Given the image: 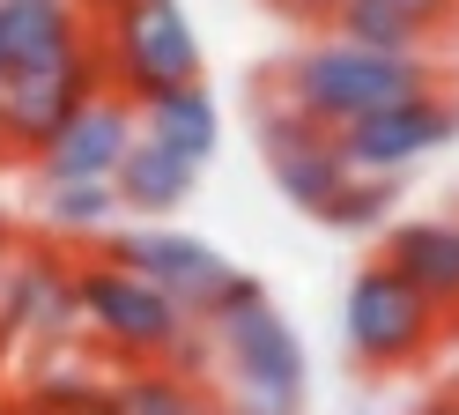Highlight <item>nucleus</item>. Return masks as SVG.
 <instances>
[{
	"instance_id": "1",
	"label": "nucleus",
	"mask_w": 459,
	"mask_h": 415,
	"mask_svg": "<svg viewBox=\"0 0 459 415\" xmlns=\"http://www.w3.org/2000/svg\"><path fill=\"white\" fill-rule=\"evenodd\" d=\"M274 82L319 119V127H356V119L385 111V104H408L422 89H437V67L429 59H400V52H370V45H349V38H311L304 52H290L274 67Z\"/></svg>"
},
{
	"instance_id": "2",
	"label": "nucleus",
	"mask_w": 459,
	"mask_h": 415,
	"mask_svg": "<svg viewBox=\"0 0 459 415\" xmlns=\"http://www.w3.org/2000/svg\"><path fill=\"white\" fill-rule=\"evenodd\" d=\"M74 305H82V326H90L104 349L134 356V364H163V356L193 349V312L170 305L156 282H141L134 267L104 260V252L90 267H74Z\"/></svg>"
},
{
	"instance_id": "3",
	"label": "nucleus",
	"mask_w": 459,
	"mask_h": 415,
	"mask_svg": "<svg viewBox=\"0 0 459 415\" xmlns=\"http://www.w3.org/2000/svg\"><path fill=\"white\" fill-rule=\"evenodd\" d=\"M445 312L429 305L415 282H400L385 260H363L349 282V305H341V341L363 371H415L429 349L445 341Z\"/></svg>"
},
{
	"instance_id": "4",
	"label": "nucleus",
	"mask_w": 459,
	"mask_h": 415,
	"mask_svg": "<svg viewBox=\"0 0 459 415\" xmlns=\"http://www.w3.org/2000/svg\"><path fill=\"white\" fill-rule=\"evenodd\" d=\"M97 45H104V89H119L126 104H156L170 89H193L208 67L178 0H134L111 30H97Z\"/></svg>"
},
{
	"instance_id": "5",
	"label": "nucleus",
	"mask_w": 459,
	"mask_h": 415,
	"mask_svg": "<svg viewBox=\"0 0 459 415\" xmlns=\"http://www.w3.org/2000/svg\"><path fill=\"white\" fill-rule=\"evenodd\" d=\"M200 334H208L230 393H238L230 408H252V415H297L304 408V341L274 312V296H260L252 312L222 319V326H200Z\"/></svg>"
},
{
	"instance_id": "6",
	"label": "nucleus",
	"mask_w": 459,
	"mask_h": 415,
	"mask_svg": "<svg viewBox=\"0 0 459 415\" xmlns=\"http://www.w3.org/2000/svg\"><path fill=\"white\" fill-rule=\"evenodd\" d=\"M252 134H260V156L274 171V186L290 193L304 216H326V200L349 186V156H341V134L319 127L281 82H260L252 89Z\"/></svg>"
},
{
	"instance_id": "7",
	"label": "nucleus",
	"mask_w": 459,
	"mask_h": 415,
	"mask_svg": "<svg viewBox=\"0 0 459 415\" xmlns=\"http://www.w3.org/2000/svg\"><path fill=\"white\" fill-rule=\"evenodd\" d=\"M104 260H119L134 267L141 282H156L170 305H186L193 326L215 312V296L238 282V267H230L208 237H193V230H170V223H119L104 237Z\"/></svg>"
},
{
	"instance_id": "8",
	"label": "nucleus",
	"mask_w": 459,
	"mask_h": 415,
	"mask_svg": "<svg viewBox=\"0 0 459 415\" xmlns=\"http://www.w3.org/2000/svg\"><path fill=\"white\" fill-rule=\"evenodd\" d=\"M104 89V45L90 38L74 59H52V67H22L8 75V104H0V156H45V141L67 127Z\"/></svg>"
},
{
	"instance_id": "9",
	"label": "nucleus",
	"mask_w": 459,
	"mask_h": 415,
	"mask_svg": "<svg viewBox=\"0 0 459 415\" xmlns=\"http://www.w3.org/2000/svg\"><path fill=\"white\" fill-rule=\"evenodd\" d=\"M452 134H459V97L422 89V97H408V104H385V111L356 119V127H341V156H349V171H363V178H393V171L422 163L429 148H445Z\"/></svg>"
},
{
	"instance_id": "10",
	"label": "nucleus",
	"mask_w": 459,
	"mask_h": 415,
	"mask_svg": "<svg viewBox=\"0 0 459 415\" xmlns=\"http://www.w3.org/2000/svg\"><path fill=\"white\" fill-rule=\"evenodd\" d=\"M134 141H141V104H126L119 89H97V97L45 141L38 171H45V186H111Z\"/></svg>"
},
{
	"instance_id": "11",
	"label": "nucleus",
	"mask_w": 459,
	"mask_h": 415,
	"mask_svg": "<svg viewBox=\"0 0 459 415\" xmlns=\"http://www.w3.org/2000/svg\"><path fill=\"white\" fill-rule=\"evenodd\" d=\"M378 260L415 282L445 319H459V216H408L378 237Z\"/></svg>"
},
{
	"instance_id": "12",
	"label": "nucleus",
	"mask_w": 459,
	"mask_h": 415,
	"mask_svg": "<svg viewBox=\"0 0 459 415\" xmlns=\"http://www.w3.org/2000/svg\"><path fill=\"white\" fill-rule=\"evenodd\" d=\"M0 334H67L82 326V305H74V275L45 252H22L0 267Z\"/></svg>"
},
{
	"instance_id": "13",
	"label": "nucleus",
	"mask_w": 459,
	"mask_h": 415,
	"mask_svg": "<svg viewBox=\"0 0 459 415\" xmlns=\"http://www.w3.org/2000/svg\"><path fill=\"white\" fill-rule=\"evenodd\" d=\"M90 38H97V30L82 22L74 0H0V52H8V75L74 59Z\"/></svg>"
},
{
	"instance_id": "14",
	"label": "nucleus",
	"mask_w": 459,
	"mask_h": 415,
	"mask_svg": "<svg viewBox=\"0 0 459 415\" xmlns=\"http://www.w3.org/2000/svg\"><path fill=\"white\" fill-rule=\"evenodd\" d=\"M119 208H126V223H163V216H178V208L193 200V186H200V163H186L178 148H163V141H149L141 134L134 148H126V163H119Z\"/></svg>"
},
{
	"instance_id": "15",
	"label": "nucleus",
	"mask_w": 459,
	"mask_h": 415,
	"mask_svg": "<svg viewBox=\"0 0 459 415\" xmlns=\"http://www.w3.org/2000/svg\"><path fill=\"white\" fill-rule=\"evenodd\" d=\"M141 134H149V141H163V148H178L186 163H200V171H208V156L222 148V111H215V97H208V82L170 89V97L141 104Z\"/></svg>"
},
{
	"instance_id": "16",
	"label": "nucleus",
	"mask_w": 459,
	"mask_h": 415,
	"mask_svg": "<svg viewBox=\"0 0 459 415\" xmlns=\"http://www.w3.org/2000/svg\"><path fill=\"white\" fill-rule=\"evenodd\" d=\"M111 415H222L208 401V385L163 364H141L126 378H111Z\"/></svg>"
},
{
	"instance_id": "17",
	"label": "nucleus",
	"mask_w": 459,
	"mask_h": 415,
	"mask_svg": "<svg viewBox=\"0 0 459 415\" xmlns=\"http://www.w3.org/2000/svg\"><path fill=\"white\" fill-rule=\"evenodd\" d=\"M126 223L119 208V186H45V230L60 237H90V245H104L111 230Z\"/></svg>"
},
{
	"instance_id": "18",
	"label": "nucleus",
	"mask_w": 459,
	"mask_h": 415,
	"mask_svg": "<svg viewBox=\"0 0 459 415\" xmlns=\"http://www.w3.org/2000/svg\"><path fill=\"white\" fill-rule=\"evenodd\" d=\"M326 30H333V38H349V45H370V52H400V59H422L429 52V38H422L408 15H393L385 0H349Z\"/></svg>"
},
{
	"instance_id": "19",
	"label": "nucleus",
	"mask_w": 459,
	"mask_h": 415,
	"mask_svg": "<svg viewBox=\"0 0 459 415\" xmlns=\"http://www.w3.org/2000/svg\"><path fill=\"white\" fill-rule=\"evenodd\" d=\"M393 208H400V186H393V178H363V171H356L349 186L326 200L319 223H326V230H349V237H363V230L385 237V230H393Z\"/></svg>"
},
{
	"instance_id": "20",
	"label": "nucleus",
	"mask_w": 459,
	"mask_h": 415,
	"mask_svg": "<svg viewBox=\"0 0 459 415\" xmlns=\"http://www.w3.org/2000/svg\"><path fill=\"white\" fill-rule=\"evenodd\" d=\"M0 415H111V385H90V378H45V385H30L22 401H8Z\"/></svg>"
},
{
	"instance_id": "21",
	"label": "nucleus",
	"mask_w": 459,
	"mask_h": 415,
	"mask_svg": "<svg viewBox=\"0 0 459 415\" xmlns=\"http://www.w3.org/2000/svg\"><path fill=\"white\" fill-rule=\"evenodd\" d=\"M385 8H393V15H408V22L422 30V38H429V45H437V38H445V30L459 22V0H385Z\"/></svg>"
},
{
	"instance_id": "22",
	"label": "nucleus",
	"mask_w": 459,
	"mask_h": 415,
	"mask_svg": "<svg viewBox=\"0 0 459 415\" xmlns=\"http://www.w3.org/2000/svg\"><path fill=\"white\" fill-rule=\"evenodd\" d=\"M267 8H274V15H290V22H333L349 0H267Z\"/></svg>"
},
{
	"instance_id": "23",
	"label": "nucleus",
	"mask_w": 459,
	"mask_h": 415,
	"mask_svg": "<svg viewBox=\"0 0 459 415\" xmlns=\"http://www.w3.org/2000/svg\"><path fill=\"white\" fill-rule=\"evenodd\" d=\"M74 8H82V22H90V30H111V22L134 8V0H74Z\"/></svg>"
},
{
	"instance_id": "24",
	"label": "nucleus",
	"mask_w": 459,
	"mask_h": 415,
	"mask_svg": "<svg viewBox=\"0 0 459 415\" xmlns=\"http://www.w3.org/2000/svg\"><path fill=\"white\" fill-rule=\"evenodd\" d=\"M415 415H459V385H437V393H429Z\"/></svg>"
},
{
	"instance_id": "25",
	"label": "nucleus",
	"mask_w": 459,
	"mask_h": 415,
	"mask_svg": "<svg viewBox=\"0 0 459 415\" xmlns=\"http://www.w3.org/2000/svg\"><path fill=\"white\" fill-rule=\"evenodd\" d=\"M15 260V245H8V216H0V267H8Z\"/></svg>"
},
{
	"instance_id": "26",
	"label": "nucleus",
	"mask_w": 459,
	"mask_h": 415,
	"mask_svg": "<svg viewBox=\"0 0 459 415\" xmlns=\"http://www.w3.org/2000/svg\"><path fill=\"white\" fill-rule=\"evenodd\" d=\"M0 104H8V52H0Z\"/></svg>"
},
{
	"instance_id": "27",
	"label": "nucleus",
	"mask_w": 459,
	"mask_h": 415,
	"mask_svg": "<svg viewBox=\"0 0 459 415\" xmlns=\"http://www.w3.org/2000/svg\"><path fill=\"white\" fill-rule=\"evenodd\" d=\"M222 415H252V408H222Z\"/></svg>"
}]
</instances>
